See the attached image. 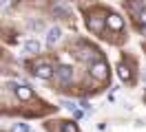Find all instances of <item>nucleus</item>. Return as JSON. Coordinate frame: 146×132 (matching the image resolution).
Segmentation results:
<instances>
[{
	"mask_svg": "<svg viewBox=\"0 0 146 132\" xmlns=\"http://www.w3.org/2000/svg\"><path fill=\"white\" fill-rule=\"evenodd\" d=\"M16 95H18L20 99L29 101V99L33 97V93H31V88H27V86H16Z\"/></svg>",
	"mask_w": 146,
	"mask_h": 132,
	"instance_id": "8",
	"label": "nucleus"
},
{
	"mask_svg": "<svg viewBox=\"0 0 146 132\" xmlns=\"http://www.w3.org/2000/svg\"><path fill=\"white\" fill-rule=\"evenodd\" d=\"M36 75H38L40 79H51V77H53V68H51L49 64H40V66H38V70H36Z\"/></svg>",
	"mask_w": 146,
	"mask_h": 132,
	"instance_id": "7",
	"label": "nucleus"
},
{
	"mask_svg": "<svg viewBox=\"0 0 146 132\" xmlns=\"http://www.w3.org/2000/svg\"><path fill=\"white\" fill-rule=\"evenodd\" d=\"M22 49L27 53H40V42L38 40H27V42L22 44Z\"/></svg>",
	"mask_w": 146,
	"mask_h": 132,
	"instance_id": "9",
	"label": "nucleus"
},
{
	"mask_svg": "<svg viewBox=\"0 0 146 132\" xmlns=\"http://www.w3.org/2000/svg\"><path fill=\"white\" fill-rule=\"evenodd\" d=\"M29 26H31L33 31H42V29H44V22H40V20H38V22H29Z\"/></svg>",
	"mask_w": 146,
	"mask_h": 132,
	"instance_id": "13",
	"label": "nucleus"
},
{
	"mask_svg": "<svg viewBox=\"0 0 146 132\" xmlns=\"http://www.w3.org/2000/svg\"><path fill=\"white\" fill-rule=\"evenodd\" d=\"M137 20H139L142 24H146V11H144V9H142V11L137 13Z\"/></svg>",
	"mask_w": 146,
	"mask_h": 132,
	"instance_id": "15",
	"label": "nucleus"
},
{
	"mask_svg": "<svg viewBox=\"0 0 146 132\" xmlns=\"http://www.w3.org/2000/svg\"><path fill=\"white\" fill-rule=\"evenodd\" d=\"M60 37H62V29H60V26H51V29L46 31V42L49 44H55Z\"/></svg>",
	"mask_w": 146,
	"mask_h": 132,
	"instance_id": "6",
	"label": "nucleus"
},
{
	"mask_svg": "<svg viewBox=\"0 0 146 132\" xmlns=\"http://www.w3.org/2000/svg\"><path fill=\"white\" fill-rule=\"evenodd\" d=\"M53 13H55V16H60V18H64V20H69L73 11H71V7L64 5V2H55V5H53Z\"/></svg>",
	"mask_w": 146,
	"mask_h": 132,
	"instance_id": "4",
	"label": "nucleus"
},
{
	"mask_svg": "<svg viewBox=\"0 0 146 132\" xmlns=\"http://www.w3.org/2000/svg\"><path fill=\"white\" fill-rule=\"evenodd\" d=\"M91 75L95 79H106L109 77V66H106V62H102V60L91 62Z\"/></svg>",
	"mask_w": 146,
	"mask_h": 132,
	"instance_id": "1",
	"label": "nucleus"
},
{
	"mask_svg": "<svg viewBox=\"0 0 146 132\" xmlns=\"http://www.w3.org/2000/svg\"><path fill=\"white\" fill-rule=\"evenodd\" d=\"M62 132H78V130H75V125H73V123H64V125H62Z\"/></svg>",
	"mask_w": 146,
	"mask_h": 132,
	"instance_id": "14",
	"label": "nucleus"
},
{
	"mask_svg": "<svg viewBox=\"0 0 146 132\" xmlns=\"http://www.w3.org/2000/svg\"><path fill=\"white\" fill-rule=\"evenodd\" d=\"M75 53H78V60H82V62H91L95 57V49H91L89 44H78Z\"/></svg>",
	"mask_w": 146,
	"mask_h": 132,
	"instance_id": "2",
	"label": "nucleus"
},
{
	"mask_svg": "<svg viewBox=\"0 0 146 132\" xmlns=\"http://www.w3.org/2000/svg\"><path fill=\"white\" fill-rule=\"evenodd\" d=\"M11 132H29V125L27 123H13Z\"/></svg>",
	"mask_w": 146,
	"mask_h": 132,
	"instance_id": "12",
	"label": "nucleus"
},
{
	"mask_svg": "<svg viewBox=\"0 0 146 132\" xmlns=\"http://www.w3.org/2000/svg\"><path fill=\"white\" fill-rule=\"evenodd\" d=\"M55 77L66 84V81H71V77H73V68H71V66H66V64H60V66L55 68Z\"/></svg>",
	"mask_w": 146,
	"mask_h": 132,
	"instance_id": "3",
	"label": "nucleus"
},
{
	"mask_svg": "<svg viewBox=\"0 0 146 132\" xmlns=\"http://www.w3.org/2000/svg\"><path fill=\"white\" fill-rule=\"evenodd\" d=\"M102 24H104V18L100 16L89 18V29H93V31H102Z\"/></svg>",
	"mask_w": 146,
	"mask_h": 132,
	"instance_id": "10",
	"label": "nucleus"
},
{
	"mask_svg": "<svg viewBox=\"0 0 146 132\" xmlns=\"http://www.w3.org/2000/svg\"><path fill=\"white\" fill-rule=\"evenodd\" d=\"M117 75H119V79H124V81H128V79H131V70H128V66H126V64H119Z\"/></svg>",
	"mask_w": 146,
	"mask_h": 132,
	"instance_id": "11",
	"label": "nucleus"
},
{
	"mask_svg": "<svg viewBox=\"0 0 146 132\" xmlns=\"http://www.w3.org/2000/svg\"><path fill=\"white\" fill-rule=\"evenodd\" d=\"M106 24H109L111 29H113V31H119V29L124 26V20H122V18H119L117 13H111V16L106 18Z\"/></svg>",
	"mask_w": 146,
	"mask_h": 132,
	"instance_id": "5",
	"label": "nucleus"
},
{
	"mask_svg": "<svg viewBox=\"0 0 146 132\" xmlns=\"http://www.w3.org/2000/svg\"><path fill=\"white\" fill-rule=\"evenodd\" d=\"M5 5H7V0H0V7H5Z\"/></svg>",
	"mask_w": 146,
	"mask_h": 132,
	"instance_id": "16",
	"label": "nucleus"
}]
</instances>
